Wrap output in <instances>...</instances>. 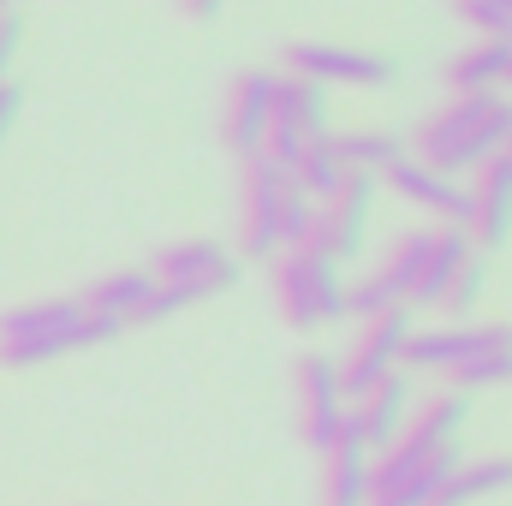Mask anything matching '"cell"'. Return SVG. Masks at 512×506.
Here are the masks:
<instances>
[{
    "mask_svg": "<svg viewBox=\"0 0 512 506\" xmlns=\"http://www.w3.org/2000/svg\"><path fill=\"white\" fill-rule=\"evenodd\" d=\"M512 149V96H453L417 126V161L435 173H477Z\"/></svg>",
    "mask_w": 512,
    "mask_h": 506,
    "instance_id": "6da1fadb",
    "label": "cell"
},
{
    "mask_svg": "<svg viewBox=\"0 0 512 506\" xmlns=\"http://www.w3.org/2000/svg\"><path fill=\"white\" fill-rule=\"evenodd\" d=\"M126 328L96 322L78 310V298H36L0 316V370H36L66 352H90L102 340H120Z\"/></svg>",
    "mask_w": 512,
    "mask_h": 506,
    "instance_id": "7a4b0ae2",
    "label": "cell"
},
{
    "mask_svg": "<svg viewBox=\"0 0 512 506\" xmlns=\"http://www.w3.org/2000/svg\"><path fill=\"white\" fill-rule=\"evenodd\" d=\"M274 298H280V316L286 328L298 334H316L328 322H346V280L334 262L310 251H280L274 256Z\"/></svg>",
    "mask_w": 512,
    "mask_h": 506,
    "instance_id": "3957f363",
    "label": "cell"
},
{
    "mask_svg": "<svg viewBox=\"0 0 512 506\" xmlns=\"http://www.w3.org/2000/svg\"><path fill=\"white\" fill-rule=\"evenodd\" d=\"M376 191H382V179L376 173H346L340 179V191L328 197V203H316V221H310V233H304V245L298 251L322 256V262H346V256L364 251V239H370V215H376Z\"/></svg>",
    "mask_w": 512,
    "mask_h": 506,
    "instance_id": "277c9868",
    "label": "cell"
},
{
    "mask_svg": "<svg viewBox=\"0 0 512 506\" xmlns=\"http://www.w3.org/2000/svg\"><path fill=\"white\" fill-rule=\"evenodd\" d=\"M465 465V447H435V453H411V447H387L370 465V495L364 506H429V495Z\"/></svg>",
    "mask_w": 512,
    "mask_h": 506,
    "instance_id": "5b68a950",
    "label": "cell"
},
{
    "mask_svg": "<svg viewBox=\"0 0 512 506\" xmlns=\"http://www.w3.org/2000/svg\"><path fill=\"white\" fill-rule=\"evenodd\" d=\"M239 274H245V262L227 251V245H215V239H173V245H161V251L149 256V280L185 292L191 304L233 292Z\"/></svg>",
    "mask_w": 512,
    "mask_h": 506,
    "instance_id": "8992f818",
    "label": "cell"
},
{
    "mask_svg": "<svg viewBox=\"0 0 512 506\" xmlns=\"http://www.w3.org/2000/svg\"><path fill=\"white\" fill-rule=\"evenodd\" d=\"M286 72L292 78H310L322 90L334 84H352V90H382L399 78V60L376 54V48H340V42H292L286 48Z\"/></svg>",
    "mask_w": 512,
    "mask_h": 506,
    "instance_id": "52a82bcc",
    "label": "cell"
},
{
    "mask_svg": "<svg viewBox=\"0 0 512 506\" xmlns=\"http://www.w3.org/2000/svg\"><path fill=\"white\" fill-rule=\"evenodd\" d=\"M405 340H411V310L399 304V310H387L376 322H364V334L352 340V352L346 358H334V370H340V399L346 405H358L376 381H387L399 370V352H405Z\"/></svg>",
    "mask_w": 512,
    "mask_h": 506,
    "instance_id": "ba28073f",
    "label": "cell"
},
{
    "mask_svg": "<svg viewBox=\"0 0 512 506\" xmlns=\"http://www.w3.org/2000/svg\"><path fill=\"white\" fill-rule=\"evenodd\" d=\"M286 185L292 179H280L262 155L251 161H239V262L256 256V262H268V256H280V197H286Z\"/></svg>",
    "mask_w": 512,
    "mask_h": 506,
    "instance_id": "9c48e42d",
    "label": "cell"
},
{
    "mask_svg": "<svg viewBox=\"0 0 512 506\" xmlns=\"http://www.w3.org/2000/svg\"><path fill=\"white\" fill-rule=\"evenodd\" d=\"M292 399H298V441L310 453H328L340 417H346V399H340V370L328 352H304L292 364Z\"/></svg>",
    "mask_w": 512,
    "mask_h": 506,
    "instance_id": "30bf717a",
    "label": "cell"
},
{
    "mask_svg": "<svg viewBox=\"0 0 512 506\" xmlns=\"http://www.w3.org/2000/svg\"><path fill=\"white\" fill-rule=\"evenodd\" d=\"M382 185H387V191H399V203H411V209L435 215L441 227H465V221H471V191H465V185H453L447 173L423 167L417 155H399V161L382 173Z\"/></svg>",
    "mask_w": 512,
    "mask_h": 506,
    "instance_id": "8fae6325",
    "label": "cell"
},
{
    "mask_svg": "<svg viewBox=\"0 0 512 506\" xmlns=\"http://www.w3.org/2000/svg\"><path fill=\"white\" fill-rule=\"evenodd\" d=\"M465 239H471V251H477V256L501 251V245L512 239V161H507V155H495V161H483V167H477Z\"/></svg>",
    "mask_w": 512,
    "mask_h": 506,
    "instance_id": "7c38bea8",
    "label": "cell"
},
{
    "mask_svg": "<svg viewBox=\"0 0 512 506\" xmlns=\"http://www.w3.org/2000/svg\"><path fill=\"white\" fill-rule=\"evenodd\" d=\"M268 102H274V72H239L233 84H227V102H221V143L239 155V161H251L256 149H262V137H268Z\"/></svg>",
    "mask_w": 512,
    "mask_h": 506,
    "instance_id": "4fadbf2b",
    "label": "cell"
},
{
    "mask_svg": "<svg viewBox=\"0 0 512 506\" xmlns=\"http://www.w3.org/2000/svg\"><path fill=\"white\" fill-rule=\"evenodd\" d=\"M364 495H370V453L358 435V411L346 405V417L322 453V506H364Z\"/></svg>",
    "mask_w": 512,
    "mask_h": 506,
    "instance_id": "5bb4252c",
    "label": "cell"
},
{
    "mask_svg": "<svg viewBox=\"0 0 512 506\" xmlns=\"http://www.w3.org/2000/svg\"><path fill=\"white\" fill-rule=\"evenodd\" d=\"M512 381V322H483L465 340V358L447 370V387L459 393H483V387H507Z\"/></svg>",
    "mask_w": 512,
    "mask_h": 506,
    "instance_id": "9a60e30c",
    "label": "cell"
},
{
    "mask_svg": "<svg viewBox=\"0 0 512 506\" xmlns=\"http://www.w3.org/2000/svg\"><path fill=\"white\" fill-rule=\"evenodd\" d=\"M465 417H471V393L441 387V393H429L423 405H411V417H405V429H399V441H393V447H411V453L453 447V441L465 435Z\"/></svg>",
    "mask_w": 512,
    "mask_h": 506,
    "instance_id": "2e32d148",
    "label": "cell"
},
{
    "mask_svg": "<svg viewBox=\"0 0 512 506\" xmlns=\"http://www.w3.org/2000/svg\"><path fill=\"white\" fill-rule=\"evenodd\" d=\"M358 435H364V453H387L393 441H399V429H405V417H411V376L405 370H393L387 381H376L358 405Z\"/></svg>",
    "mask_w": 512,
    "mask_h": 506,
    "instance_id": "e0dca14e",
    "label": "cell"
},
{
    "mask_svg": "<svg viewBox=\"0 0 512 506\" xmlns=\"http://www.w3.org/2000/svg\"><path fill=\"white\" fill-rule=\"evenodd\" d=\"M507 72H512V42H495V36H477L465 54H453L441 66V78H447L453 96H501Z\"/></svg>",
    "mask_w": 512,
    "mask_h": 506,
    "instance_id": "ac0fdd59",
    "label": "cell"
},
{
    "mask_svg": "<svg viewBox=\"0 0 512 506\" xmlns=\"http://www.w3.org/2000/svg\"><path fill=\"white\" fill-rule=\"evenodd\" d=\"M471 256L477 251H471L465 227H429V256H423V268H417V286H411L405 310H435L441 292H447V280H453Z\"/></svg>",
    "mask_w": 512,
    "mask_h": 506,
    "instance_id": "d6986e66",
    "label": "cell"
},
{
    "mask_svg": "<svg viewBox=\"0 0 512 506\" xmlns=\"http://www.w3.org/2000/svg\"><path fill=\"white\" fill-rule=\"evenodd\" d=\"M149 268H114V274H96L84 292H78V310L96 316V322H114V328H131L137 304L149 298Z\"/></svg>",
    "mask_w": 512,
    "mask_h": 506,
    "instance_id": "ffe728a7",
    "label": "cell"
},
{
    "mask_svg": "<svg viewBox=\"0 0 512 506\" xmlns=\"http://www.w3.org/2000/svg\"><path fill=\"white\" fill-rule=\"evenodd\" d=\"M268 126L298 131L304 143L310 137H328V90L310 84V78H274V102H268Z\"/></svg>",
    "mask_w": 512,
    "mask_h": 506,
    "instance_id": "44dd1931",
    "label": "cell"
},
{
    "mask_svg": "<svg viewBox=\"0 0 512 506\" xmlns=\"http://www.w3.org/2000/svg\"><path fill=\"white\" fill-rule=\"evenodd\" d=\"M501 489H512V453H489V459H465L429 495V506H471V501H483V495H501Z\"/></svg>",
    "mask_w": 512,
    "mask_h": 506,
    "instance_id": "7402d4cb",
    "label": "cell"
},
{
    "mask_svg": "<svg viewBox=\"0 0 512 506\" xmlns=\"http://www.w3.org/2000/svg\"><path fill=\"white\" fill-rule=\"evenodd\" d=\"M465 340H471V328H411V340H405V352H399V370L411 376V370H453L459 358H465Z\"/></svg>",
    "mask_w": 512,
    "mask_h": 506,
    "instance_id": "603a6c76",
    "label": "cell"
},
{
    "mask_svg": "<svg viewBox=\"0 0 512 506\" xmlns=\"http://www.w3.org/2000/svg\"><path fill=\"white\" fill-rule=\"evenodd\" d=\"M328 143H334V155H340L346 173H376V179L405 155L393 131H328Z\"/></svg>",
    "mask_w": 512,
    "mask_h": 506,
    "instance_id": "cb8c5ba5",
    "label": "cell"
},
{
    "mask_svg": "<svg viewBox=\"0 0 512 506\" xmlns=\"http://www.w3.org/2000/svg\"><path fill=\"white\" fill-rule=\"evenodd\" d=\"M340 179H346V167H340L334 143H328V137H310V143H304V161H298V173H292V185H298L310 203H328V197L340 191Z\"/></svg>",
    "mask_w": 512,
    "mask_h": 506,
    "instance_id": "d4e9b609",
    "label": "cell"
},
{
    "mask_svg": "<svg viewBox=\"0 0 512 506\" xmlns=\"http://www.w3.org/2000/svg\"><path fill=\"white\" fill-rule=\"evenodd\" d=\"M423 256H429V227L423 233H399L393 245H387L382 268H376V280H382L387 292L405 304L411 298V286H417V268H423Z\"/></svg>",
    "mask_w": 512,
    "mask_h": 506,
    "instance_id": "484cf974",
    "label": "cell"
},
{
    "mask_svg": "<svg viewBox=\"0 0 512 506\" xmlns=\"http://www.w3.org/2000/svg\"><path fill=\"white\" fill-rule=\"evenodd\" d=\"M483 274H489V268H483V256H471V262L447 280V292H441V304H435V310H447V316H471V310L483 304Z\"/></svg>",
    "mask_w": 512,
    "mask_h": 506,
    "instance_id": "4316f807",
    "label": "cell"
},
{
    "mask_svg": "<svg viewBox=\"0 0 512 506\" xmlns=\"http://www.w3.org/2000/svg\"><path fill=\"white\" fill-rule=\"evenodd\" d=\"M459 18H465L477 36L512 42V0H459Z\"/></svg>",
    "mask_w": 512,
    "mask_h": 506,
    "instance_id": "83f0119b",
    "label": "cell"
},
{
    "mask_svg": "<svg viewBox=\"0 0 512 506\" xmlns=\"http://www.w3.org/2000/svg\"><path fill=\"white\" fill-rule=\"evenodd\" d=\"M310 221H316V203H310L298 185H286V197H280V245H286V251H298V245H304V233H310Z\"/></svg>",
    "mask_w": 512,
    "mask_h": 506,
    "instance_id": "f1b7e54d",
    "label": "cell"
},
{
    "mask_svg": "<svg viewBox=\"0 0 512 506\" xmlns=\"http://www.w3.org/2000/svg\"><path fill=\"white\" fill-rule=\"evenodd\" d=\"M280 179H292L298 173V161H304V137L298 131H286V126H268V137H262V149H256Z\"/></svg>",
    "mask_w": 512,
    "mask_h": 506,
    "instance_id": "f546056e",
    "label": "cell"
},
{
    "mask_svg": "<svg viewBox=\"0 0 512 506\" xmlns=\"http://www.w3.org/2000/svg\"><path fill=\"white\" fill-rule=\"evenodd\" d=\"M387 310H399V298L387 292L382 280L370 274V280H358V286H346V316H358V322H376Z\"/></svg>",
    "mask_w": 512,
    "mask_h": 506,
    "instance_id": "4dcf8cb0",
    "label": "cell"
},
{
    "mask_svg": "<svg viewBox=\"0 0 512 506\" xmlns=\"http://www.w3.org/2000/svg\"><path fill=\"white\" fill-rule=\"evenodd\" d=\"M179 310H191V298L155 280V286H149V298L137 304V316H131V328H155V322H167V316H179Z\"/></svg>",
    "mask_w": 512,
    "mask_h": 506,
    "instance_id": "1f68e13d",
    "label": "cell"
},
{
    "mask_svg": "<svg viewBox=\"0 0 512 506\" xmlns=\"http://www.w3.org/2000/svg\"><path fill=\"white\" fill-rule=\"evenodd\" d=\"M18 108H24V90H18V84H0V143L18 126Z\"/></svg>",
    "mask_w": 512,
    "mask_h": 506,
    "instance_id": "d6a6232c",
    "label": "cell"
},
{
    "mask_svg": "<svg viewBox=\"0 0 512 506\" xmlns=\"http://www.w3.org/2000/svg\"><path fill=\"white\" fill-rule=\"evenodd\" d=\"M185 12H191L197 24H215V18L227 12V0H185Z\"/></svg>",
    "mask_w": 512,
    "mask_h": 506,
    "instance_id": "836d02e7",
    "label": "cell"
},
{
    "mask_svg": "<svg viewBox=\"0 0 512 506\" xmlns=\"http://www.w3.org/2000/svg\"><path fill=\"white\" fill-rule=\"evenodd\" d=\"M507 90H512V72H507Z\"/></svg>",
    "mask_w": 512,
    "mask_h": 506,
    "instance_id": "e575fe53",
    "label": "cell"
}]
</instances>
